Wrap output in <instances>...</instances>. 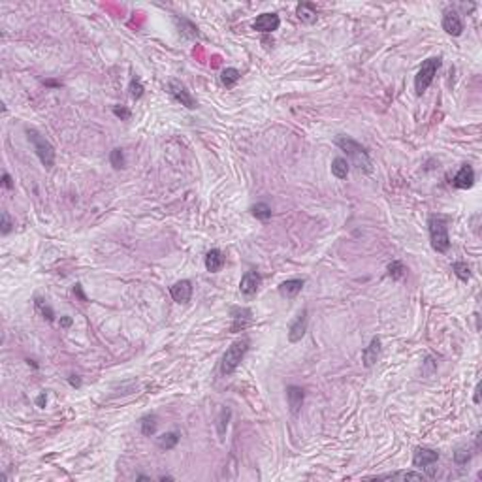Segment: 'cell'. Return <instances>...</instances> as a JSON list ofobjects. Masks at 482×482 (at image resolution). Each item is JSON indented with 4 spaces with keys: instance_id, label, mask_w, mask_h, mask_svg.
<instances>
[{
    "instance_id": "obj_1",
    "label": "cell",
    "mask_w": 482,
    "mask_h": 482,
    "mask_svg": "<svg viewBox=\"0 0 482 482\" xmlns=\"http://www.w3.org/2000/svg\"><path fill=\"white\" fill-rule=\"evenodd\" d=\"M335 145L347 153L350 164L356 166L360 172H364V174H371L373 172V162L369 158L368 149L362 143H358L356 139H352L350 136H345V134H338L335 136Z\"/></svg>"
},
{
    "instance_id": "obj_2",
    "label": "cell",
    "mask_w": 482,
    "mask_h": 482,
    "mask_svg": "<svg viewBox=\"0 0 482 482\" xmlns=\"http://www.w3.org/2000/svg\"><path fill=\"white\" fill-rule=\"evenodd\" d=\"M428 230H429V241L431 247L437 253H446L450 249V235H448V224L446 219L441 215H431L428 219Z\"/></svg>"
},
{
    "instance_id": "obj_3",
    "label": "cell",
    "mask_w": 482,
    "mask_h": 482,
    "mask_svg": "<svg viewBox=\"0 0 482 482\" xmlns=\"http://www.w3.org/2000/svg\"><path fill=\"white\" fill-rule=\"evenodd\" d=\"M247 350H249V339L245 338L237 339V341H234V343L230 345L223 356V362H221V375H223V377H230V375L234 373L235 369H237V366L243 362Z\"/></svg>"
},
{
    "instance_id": "obj_4",
    "label": "cell",
    "mask_w": 482,
    "mask_h": 482,
    "mask_svg": "<svg viewBox=\"0 0 482 482\" xmlns=\"http://www.w3.org/2000/svg\"><path fill=\"white\" fill-rule=\"evenodd\" d=\"M25 134L29 141L34 147V153L36 157L40 158V162L45 170H51L55 166V147L49 143L47 139L43 138L42 134L38 132L36 128H25Z\"/></svg>"
},
{
    "instance_id": "obj_5",
    "label": "cell",
    "mask_w": 482,
    "mask_h": 482,
    "mask_svg": "<svg viewBox=\"0 0 482 482\" xmlns=\"http://www.w3.org/2000/svg\"><path fill=\"white\" fill-rule=\"evenodd\" d=\"M441 64H443V59H441V57H429V59H426L422 62L420 70H418L415 76V90L418 97L424 94V92L428 90L429 85L433 83V79L435 76H437V70L441 68Z\"/></svg>"
},
{
    "instance_id": "obj_6",
    "label": "cell",
    "mask_w": 482,
    "mask_h": 482,
    "mask_svg": "<svg viewBox=\"0 0 482 482\" xmlns=\"http://www.w3.org/2000/svg\"><path fill=\"white\" fill-rule=\"evenodd\" d=\"M168 89H170V94H172L181 106H185V108H188V109L198 108L196 98L190 94V90L185 87V83H181L179 79H172V81L168 83Z\"/></svg>"
},
{
    "instance_id": "obj_7",
    "label": "cell",
    "mask_w": 482,
    "mask_h": 482,
    "mask_svg": "<svg viewBox=\"0 0 482 482\" xmlns=\"http://www.w3.org/2000/svg\"><path fill=\"white\" fill-rule=\"evenodd\" d=\"M309 326V311L307 309H301L300 313L296 315V319L288 324V341L290 343H298L301 341V338L305 335Z\"/></svg>"
},
{
    "instance_id": "obj_8",
    "label": "cell",
    "mask_w": 482,
    "mask_h": 482,
    "mask_svg": "<svg viewBox=\"0 0 482 482\" xmlns=\"http://www.w3.org/2000/svg\"><path fill=\"white\" fill-rule=\"evenodd\" d=\"M439 462V452L428 446H416L415 454H413V465L420 467V469H428L433 464Z\"/></svg>"
},
{
    "instance_id": "obj_9",
    "label": "cell",
    "mask_w": 482,
    "mask_h": 482,
    "mask_svg": "<svg viewBox=\"0 0 482 482\" xmlns=\"http://www.w3.org/2000/svg\"><path fill=\"white\" fill-rule=\"evenodd\" d=\"M443 30L450 36H462L464 21H462L456 10H445V13H443Z\"/></svg>"
},
{
    "instance_id": "obj_10",
    "label": "cell",
    "mask_w": 482,
    "mask_h": 482,
    "mask_svg": "<svg viewBox=\"0 0 482 482\" xmlns=\"http://www.w3.org/2000/svg\"><path fill=\"white\" fill-rule=\"evenodd\" d=\"M279 25H281V19L277 13H260L258 17L254 19L253 29L262 34H271L279 29Z\"/></svg>"
},
{
    "instance_id": "obj_11",
    "label": "cell",
    "mask_w": 482,
    "mask_h": 482,
    "mask_svg": "<svg viewBox=\"0 0 482 482\" xmlns=\"http://www.w3.org/2000/svg\"><path fill=\"white\" fill-rule=\"evenodd\" d=\"M230 317H232V326H230L232 331L245 330V328L253 322V311L249 307H232Z\"/></svg>"
},
{
    "instance_id": "obj_12",
    "label": "cell",
    "mask_w": 482,
    "mask_h": 482,
    "mask_svg": "<svg viewBox=\"0 0 482 482\" xmlns=\"http://www.w3.org/2000/svg\"><path fill=\"white\" fill-rule=\"evenodd\" d=\"M260 284H262V277H260L258 271H247L243 277H241L239 281V292L243 296H247V298H251V296H254L256 292H258Z\"/></svg>"
},
{
    "instance_id": "obj_13",
    "label": "cell",
    "mask_w": 482,
    "mask_h": 482,
    "mask_svg": "<svg viewBox=\"0 0 482 482\" xmlns=\"http://www.w3.org/2000/svg\"><path fill=\"white\" fill-rule=\"evenodd\" d=\"M452 185L456 188H462V190H467L475 185V170L469 164H464L462 168L458 170V174L452 177Z\"/></svg>"
},
{
    "instance_id": "obj_14",
    "label": "cell",
    "mask_w": 482,
    "mask_h": 482,
    "mask_svg": "<svg viewBox=\"0 0 482 482\" xmlns=\"http://www.w3.org/2000/svg\"><path fill=\"white\" fill-rule=\"evenodd\" d=\"M286 401H288L290 413L296 416L301 411V407H303V401H305V392H303V388H300V386H296V384L286 386Z\"/></svg>"
},
{
    "instance_id": "obj_15",
    "label": "cell",
    "mask_w": 482,
    "mask_h": 482,
    "mask_svg": "<svg viewBox=\"0 0 482 482\" xmlns=\"http://www.w3.org/2000/svg\"><path fill=\"white\" fill-rule=\"evenodd\" d=\"M170 294L177 303H188L190 298H192V283L188 279H181L170 288Z\"/></svg>"
},
{
    "instance_id": "obj_16",
    "label": "cell",
    "mask_w": 482,
    "mask_h": 482,
    "mask_svg": "<svg viewBox=\"0 0 482 482\" xmlns=\"http://www.w3.org/2000/svg\"><path fill=\"white\" fill-rule=\"evenodd\" d=\"M380 338H373L371 339V343L364 349V352H362V364L366 366V368H373L375 364H377V360H379L380 356Z\"/></svg>"
},
{
    "instance_id": "obj_17",
    "label": "cell",
    "mask_w": 482,
    "mask_h": 482,
    "mask_svg": "<svg viewBox=\"0 0 482 482\" xmlns=\"http://www.w3.org/2000/svg\"><path fill=\"white\" fill-rule=\"evenodd\" d=\"M296 15H298V19H300L301 23H305V25L317 23V17H319L317 8H315V4H311V2H300V4L296 6Z\"/></svg>"
},
{
    "instance_id": "obj_18",
    "label": "cell",
    "mask_w": 482,
    "mask_h": 482,
    "mask_svg": "<svg viewBox=\"0 0 482 482\" xmlns=\"http://www.w3.org/2000/svg\"><path fill=\"white\" fill-rule=\"evenodd\" d=\"M303 284H305L303 279H288V281H284V283L279 284V294L283 296V298H286V300H292V298H296V296L301 292Z\"/></svg>"
},
{
    "instance_id": "obj_19",
    "label": "cell",
    "mask_w": 482,
    "mask_h": 482,
    "mask_svg": "<svg viewBox=\"0 0 482 482\" xmlns=\"http://www.w3.org/2000/svg\"><path fill=\"white\" fill-rule=\"evenodd\" d=\"M224 266V254L219 249H211L209 253L205 254V270L209 273H217L223 270Z\"/></svg>"
},
{
    "instance_id": "obj_20",
    "label": "cell",
    "mask_w": 482,
    "mask_h": 482,
    "mask_svg": "<svg viewBox=\"0 0 482 482\" xmlns=\"http://www.w3.org/2000/svg\"><path fill=\"white\" fill-rule=\"evenodd\" d=\"M349 172H350V164L347 158H343V157L333 158V162H331V175H333V177H338V179H347Z\"/></svg>"
},
{
    "instance_id": "obj_21",
    "label": "cell",
    "mask_w": 482,
    "mask_h": 482,
    "mask_svg": "<svg viewBox=\"0 0 482 482\" xmlns=\"http://www.w3.org/2000/svg\"><path fill=\"white\" fill-rule=\"evenodd\" d=\"M177 443H179V433H177V431H168V433H162L157 439L158 448H162V450H172V448H175V446H177Z\"/></svg>"
},
{
    "instance_id": "obj_22",
    "label": "cell",
    "mask_w": 482,
    "mask_h": 482,
    "mask_svg": "<svg viewBox=\"0 0 482 482\" xmlns=\"http://www.w3.org/2000/svg\"><path fill=\"white\" fill-rule=\"evenodd\" d=\"M157 416L155 415H145L141 420H139V428H141V433L145 435V437H151V435L157 433Z\"/></svg>"
},
{
    "instance_id": "obj_23",
    "label": "cell",
    "mask_w": 482,
    "mask_h": 482,
    "mask_svg": "<svg viewBox=\"0 0 482 482\" xmlns=\"http://www.w3.org/2000/svg\"><path fill=\"white\" fill-rule=\"evenodd\" d=\"M241 74L239 70H235V68H224L223 72H221V81H223V85H226V87H234L237 81H239Z\"/></svg>"
},
{
    "instance_id": "obj_24",
    "label": "cell",
    "mask_w": 482,
    "mask_h": 482,
    "mask_svg": "<svg viewBox=\"0 0 482 482\" xmlns=\"http://www.w3.org/2000/svg\"><path fill=\"white\" fill-rule=\"evenodd\" d=\"M251 213H253L258 221H262V223H266V221H270L271 219V207L268 204H264V202L254 204L253 207H251Z\"/></svg>"
},
{
    "instance_id": "obj_25",
    "label": "cell",
    "mask_w": 482,
    "mask_h": 482,
    "mask_svg": "<svg viewBox=\"0 0 482 482\" xmlns=\"http://www.w3.org/2000/svg\"><path fill=\"white\" fill-rule=\"evenodd\" d=\"M109 164L113 166L115 170H123L127 166V158H125V151L115 147L111 153H109Z\"/></svg>"
},
{
    "instance_id": "obj_26",
    "label": "cell",
    "mask_w": 482,
    "mask_h": 482,
    "mask_svg": "<svg viewBox=\"0 0 482 482\" xmlns=\"http://www.w3.org/2000/svg\"><path fill=\"white\" fill-rule=\"evenodd\" d=\"M405 273H407V268L403 266V262H399V260H394V262H390L388 264V275H390L394 281H399V279L405 277Z\"/></svg>"
},
{
    "instance_id": "obj_27",
    "label": "cell",
    "mask_w": 482,
    "mask_h": 482,
    "mask_svg": "<svg viewBox=\"0 0 482 482\" xmlns=\"http://www.w3.org/2000/svg\"><path fill=\"white\" fill-rule=\"evenodd\" d=\"M471 458H473V454H471V450L467 446H462V448H458V450L452 454V460H454L456 465H467L471 462Z\"/></svg>"
},
{
    "instance_id": "obj_28",
    "label": "cell",
    "mask_w": 482,
    "mask_h": 482,
    "mask_svg": "<svg viewBox=\"0 0 482 482\" xmlns=\"http://www.w3.org/2000/svg\"><path fill=\"white\" fill-rule=\"evenodd\" d=\"M452 271L460 281H469L471 279V268L465 262H454L452 264Z\"/></svg>"
},
{
    "instance_id": "obj_29",
    "label": "cell",
    "mask_w": 482,
    "mask_h": 482,
    "mask_svg": "<svg viewBox=\"0 0 482 482\" xmlns=\"http://www.w3.org/2000/svg\"><path fill=\"white\" fill-rule=\"evenodd\" d=\"M377 478H401V480H424L426 476L422 475V473H413V471H409V473H392V475H382V476H377Z\"/></svg>"
},
{
    "instance_id": "obj_30",
    "label": "cell",
    "mask_w": 482,
    "mask_h": 482,
    "mask_svg": "<svg viewBox=\"0 0 482 482\" xmlns=\"http://www.w3.org/2000/svg\"><path fill=\"white\" fill-rule=\"evenodd\" d=\"M230 415H232V411L223 409V411H221V416H219L217 428H219V437H221V441H224V433H226V428H228Z\"/></svg>"
},
{
    "instance_id": "obj_31",
    "label": "cell",
    "mask_w": 482,
    "mask_h": 482,
    "mask_svg": "<svg viewBox=\"0 0 482 482\" xmlns=\"http://www.w3.org/2000/svg\"><path fill=\"white\" fill-rule=\"evenodd\" d=\"M128 90H130V97L134 98V100H139V98L143 97V85H141V81H139V78H136L134 76L132 79H130V87H128Z\"/></svg>"
},
{
    "instance_id": "obj_32",
    "label": "cell",
    "mask_w": 482,
    "mask_h": 482,
    "mask_svg": "<svg viewBox=\"0 0 482 482\" xmlns=\"http://www.w3.org/2000/svg\"><path fill=\"white\" fill-rule=\"evenodd\" d=\"M36 307H38V311L43 315V319H47L49 322H51V320H55L53 309H51L47 303H45V300H42V298H36Z\"/></svg>"
},
{
    "instance_id": "obj_33",
    "label": "cell",
    "mask_w": 482,
    "mask_h": 482,
    "mask_svg": "<svg viewBox=\"0 0 482 482\" xmlns=\"http://www.w3.org/2000/svg\"><path fill=\"white\" fill-rule=\"evenodd\" d=\"M181 25H183V29H181V30H183V34H185V36H188V38H196V36H198V29H196V27H194L190 21H187V19H181Z\"/></svg>"
},
{
    "instance_id": "obj_34",
    "label": "cell",
    "mask_w": 482,
    "mask_h": 482,
    "mask_svg": "<svg viewBox=\"0 0 482 482\" xmlns=\"http://www.w3.org/2000/svg\"><path fill=\"white\" fill-rule=\"evenodd\" d=\"M12 221H10V215H8V211H2V223H0V232H2V235H8L10 232H12Z\"/></svg>"
},
{
    "instance_id": "obj_35",
    "label": "cell",
    "mask_w": 482,
    "mask_h": 482,
    "mask_svg": "<svg viewBox=\"0 0 482 482\" xmlns=\"http://www.w3.org/2000/svg\"><path fill=\"white\" fill-rule=\"evenodd\" d=\"M113 115L120 120H130L132 111H130L128 108H123V106H113Z\"/></svg>"
},
{
    "instance_id": "obj_36",
    "label": "cell",
    "mask_w": 482,
    "mask_h": 482,
    "mask_svg": "<svg viewBox=\"0 0 482 482\" xmlns=\"http://www.w3.org/2000/svg\"><path fill=\"white\" fill-rule=\"evenodd\" d=\"M2 185H4V188H8V190H12L13 188V181H12V177H10V174H6V172H4V175H2Z\"/></svg>"
},
{
    "instance_id": "obj_37",
    "label": "cell",
    "mask_w": 482,
    "mask_h": 482,
    "mask_svg": "<svg viewBox=\"0 0 482 482\" xmlns=\"http://www.w3.org/2000/svg\"><path fill=\"white\" fill-rule=\"evenodd\" d=\"M68 382H70V386H74V388H79V386H81V379H79L78 375H70V377H68Z\"/></svg>"
},
{
    "instance_id": "obj_38",
    "label": "cell",
    "mask_w": 482,
    "mask_h": 482,
    "mask_svg": "<svg viewBox=\"0 0 482 482\" xmlns=\"http://www.w3.org/2000/svg\"><path fill=\"white\" fill-rule=\"evenodd\" d=\"M45 403H47V396H45V392H42L36 398V405L38 407H45Z\"/></svg>"
},
{
    "instance_id": "obj_39",
    "label": "cell",
    "mask_w": 482,
    "mask_h": 482,
    "mask_svg": "<svg viewBox=\"0 0 482 482\" xmlns=\"http://www.w3.org/2000/svg\"><path fill=\"white\" fill-rule=\"evenodd\" d=\"M59 324L60 328H70V326H72V319H70V317H60Z\"/></svg>"
},
{
    "instance_id": "obj_40",
    "label": "cell",
    "mask_w": 482,
    "mask_h": 482,
    "mask_svg": "<svg viewBox=\"0 0 482 482\" xmlns=\"http://www.w3.org/2000/svg\"><path fill=\"white\" fill-rule=\"evenodd\" d=\"M74 292H76V294H78L79 298H81V300H83V301H87V298H85L83 290H81V284H79V283L76 284V286H74Z\"/></svg>"
},
{
    "instance_id": "obj_41",
    "label": "cell",
    "mask_w": 482,
    "mask_h": 482,
    "mask_svg": "<svg viewBox=\"0 0 482 482\" xmlns=\"http://www.w3.org/2000/svg\"><path fill=\"white\" fill-rule=\"evenodd\" d=\"M475 403L478 405L480 403V382L476 384V388H475Z\"/></svg>"
},
{
    "instance_id": "obj_42",
    "label": "cell",
    "mask_w": 482,
    "mask_h": 482,
    "mask_svg": "<svg viewBox=\"0 0 482 482\" xmlns=\"http://www.w3.org/2000/svg\"><path fill=\"white\" fill-rule=\"evenodd\" d=\"M138 480H149V476H145V475H139V476H138Z\"/></svg>"
}]
</instances>
